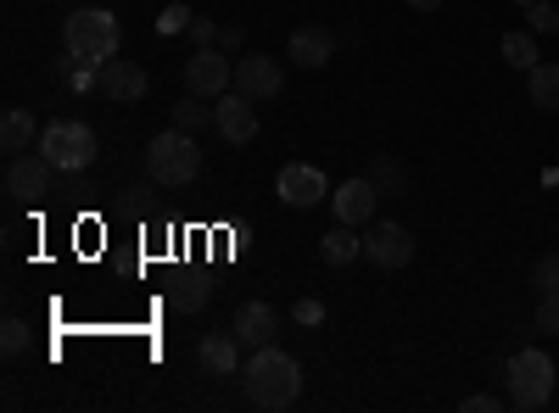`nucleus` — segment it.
Returning <instances> with one entry per match:
<instances>
[{
	"instance_id": "aec40b11",
	"label": "nucleus",
	"mask_w": 559,
	"mask_h": 413,
	"mask_svg": "<svg viewBox=\"0 0 559 413\" xmlns=\"http://www.w3.org/2000/svg\"><path fill=\"white\" fill-rule=\"evenodd\" d=\"M0 146H7L12 157H23L34 146V118L28 112H7V123H0Z\"/></svg>"
},
{
	"instance_id": "2eb2a0df",
	"label": "nucleus",
	"mask_w": 559,
	"mask_h": 413,
	"mask_svg": "<svg viewBox=\"0 0 559 413\" xmlns=\"http://www.w3.org/2000/svg\"><path fill=\"white\" fill-rule=\"evenodd\" d=\"M274 307L269 302H241L236 307V336H241V347H269L274 341Z\"/></svg>"
},
{
	"instance_id": "473e14b6",
	"label": "nucleus",
	"mask_w": 559,
	"mask_h": 413,
	"mask_svg": "<svg viewBox=\"0 0 559 413\" xmlns=\"http://www.w3.org/2000/svg\"><path fill=\"white\" fill-rule=\"evenodd\" d=\"M521 7H532V0H521Z\"/></svg>"
},
{
	"instance_id": "1a4fd4ad",
	"label": "nucleus",
	"mask_w": 559,
	"mask_h": 413,
	"mask_svg": "<svg viewBox=\"0 0 559 413\" xmlns=\"http://www.w3.org/2000/svg\"><path fill=\"white\" fill-rule=\"evenodd\" d=\"M331 207H336V218L342 223H353V229H369L376 223V207H381V191H376V179H347V185H336L331 191Z\"/></svg>"
},
{
	"instance_id": "39448f33",
	"label": "nucleus",
	"mask_w": 559,
	"mask_h": 413,
	"mask_svg": "<svg viewBox=\"0 0 559 413\" xmlns=\"http://www.w3.org/2000/svg\"><path fill=\"white\" fill-rule=\"evenodd\" d=\"M39 157L57 173H84L90 162H96V134H90L84 123H73V118H57V123L39 129Z\"/></svg>"
},
{
	"instance_id": "6e6552de",
	"label": "nucleus",
	"mask_w": 559,
	"mask_h": 413,
	"mask_svg": "<svg viewBox=\"0 0 559 413\" xmlns=\"http://www.w3.org/2000/svg\"><path fill=\"white\" fill-rule=\"evenodd\" d=\"M364 257L376 263V268H403L414 257V235H408L403 223H381L376 218V223L364 229Z\"/></svg>"
},
{
	"instance_id": "9d476101",
	"label": "nucleus",
	"mask_w": 559,
	"mask_h": 413,
	"mask_svg": "<svg viewBox=\"0 0 559 413\" xmlns=\"http://www.w3.org/2000/svg\"><path fill=\"white\" fill-rule=\"evenodd\" d=\"M280 202L308 212L319 202H331V179H324L319 168H308V162H292V168H280Z\"/></svg>"
},
{
	"instance_id": "20e7f679",
	"label": "nucleus",
	"mask_w": 559,
	"mask_h": 413,
	"mask_svg": "<svg viewBox=\"0 0 559 413\" xmlns=\"http://www.w3.org/2000/svg\"><path fill=\"white\" fill-rule=\"evenodd\" d=\"M503 380H509V408L537 413V408H548V402H554V357H548V352H537V347H526V352L509 357Z\"/></svg>"
},
{
	"instance_id": "f8f14e48",
	"label": "nucleus",
	"mask_w": 559,
	"mask_h": 413,
	"mask_svg": "<svg viewBox=\"0 0 559 413\" xmlns=\"http://www.w3.org/2000/svg\"><path fill=\"white\" fill-rule=\"evenodd\" d=\"M229 89H241V96H252V101H269V96L286 89V73H280V62H269V57H241Z\"/></svg>"
},
{
	"instance_id": "0eeeda50",
	"label": "nucleus",
	"mask_w": 559,
	"mask_h": 413,
	"mask_svg": "<svg viewBox=\"0 0 559 413\" xmlns=\"http://www.w3.org/2000/svg\"><path fill=\"white\" fill-rule=\"evenodd\" d=\"M236 84V62H224L213 45H202V51L185 62V89H191V96H207V101H218L224 89Z\"/></svg>"
},
{
	"instance_id": "f03ea898",
	"label": "nucleus",
	"mask_w": 559,
	"mask_h": 413,
	"mask_svg": "<svg viewBox=\"0 0 559 413\" xmlns=\"http://www.w3.org/2000/svg\"><path fill=\"white\" fill-rule=\"evenodd\" d=\"M62 39H68V57H73V62L102 68V62L118 57V39H123V34H118V17H112L107 7H79V12L68 17Z\"/></svg>"
},
{
	"instance_id": "7ed1b4c3",
	"label": "nucleus",
	"mask_w": 559,
	"mask_h": 413,
	"mask_svg": "<svg viewBox=\"0 0 559 413\" xmlns=\"http://www.w3.org/2000/svg\"><path fill=\"white\" fill-rule=\"evenodd\" d=\"M146 173L157 179V185H197V173H202V151L197 141L185 129H163L157 141L146 146Z\"/></svg>"
},
{
	"instance_id": "2f4dec72",
	"label": "nucleus",
	"mask_w": 559,
	"mask_h": 413,
	"mask_svg": "<svg viewBox=\"0 0 559 413\" xmlns=\"http://www.w3.org/2000/svg\"><path fill=\"white\" fill-rule=\"evenodd\" d=\"M408 7H414V12H437V7H442V0H408Z\"/></svg>"
},
{
	"instance_id": "5701e85b",
	"label": "nucleus",
	"mask_w": 559,
	"mask_h": 413,
	"mask_svg": "<svg viewBox=\"0 0 559 413\" xmlns=\"http://www.w3.org/2000/svg\"><path fill=\"white\" fill-rule=\"evenodd\" d=\"M532 286H537V296L559 291V252H554V257H537V263H532Z\"/></svg>"
},
{
	"instance_id": "b1692460",
	"label": "nucleus",
	"mask_w": 559,
	"mask_h": 413,
	"mask_svg": "<svg viewBox=\"0 0 559 413\" xmlns=\"http://www.w3.org/2000/svg\"><path fill=\"white\" fill-rule=\"evenodd\" d=\"M532 325H537L543 336H559V291L537 296V313H532Z\"/></svg>"
},
{
	"instance_id": "6ab92c4d",
	"label": "nucleus",
	"mask_w": 559,
	"mask_h": 413,
	"mask_svg": "<svg viewBox=\"0 0 559 413\" xmlns=\"http://www.w3.org/2000/svg\"><path fill=\"white\" fill-rule=\"evenodd\" d=\"M526 89H532V107L559 112V62H537V68L526 73Z\"/></svg>"
},
{
	"instance_id": "bb28decb",
	"label": "nucleus",
	"mask_w": 559,
	"mask_h": 413,
	"mask_svg": "<svg viewBox=\"0 0 559 413\" xmlns=\"http://www.w3.org/2000/svg\"><path fill=\"white\" fill-rule=\"evenodd\" d=\"M369 179H376V191H397L403 185V168L392 157H376V168H369Z\"/></svg>"
},
{
	"instance_id": "4468645a",
	"label": "nucleus",
	"mask_w": 559,
	"mask_h": 413,
	"mask_svg": "<svg viewBox=\"0 0 559 413\" xmlns=\"http://www.w3.org/2000/svg\"><path fill=\"white\" fill-rule=\"evenodd\" d=\"M286 51H292V62H297V68H324V62L336 57V34H331V28H319V23H308V28H297V34H292Z\"/></svg>"
},
{
	"instance_id": "c756f323",
	"label": "nucleus",
	"mask_w": 559,
	"mask_h": 413,
	"mask_svg": "<svg viewBox=\"0 0 559 413\" xmlns=\"http://www.w3.org/2000/svg\"><path fill=\"white\" fill-rule=\"evenodd\" d=\"M459 408H464V413H492V408H503V402H498V397H487V391H476V397H464Z\"/></svg>"
},
{
	"instance_id": "393cba45",
	"label": "nucleus",
	"mask_w": 559,
	"mask_h": 413,
	"mask_svg": "<svg viewBox=\"0 0 559 413\" xmlns=\"http://www.w3.org/2000/svg\"><path fill=\"white\" fill-rule=\"evenodd\" d=\"M526 23H532V34H559V7H548V0H532Z\"/></svg>"
},
{
	"instance_id": "412c9836",
	"label": "nucleus",
	"mask_w": 559,
	"mask_h": 413,
	"mask_svg": "<svg viewBox=\"0 0 559 413\" xmlns=\"http://www.w3.org/2000/svg\"><path fill=\"white\" fill-rule=\"evenodd\" d=\"M498 51H503V62H509V68H521V73H532V68H537V39H532V34H503Z\"/></svg>"
},
{
	"instance_id": "c85d7f7f",
	"label": "nucleus",
	"mask_w": 559,
	"mask_h": 413,
	"mask_svg": "<svg viewBox=\"0 0 559 413\" xmlns=\"http://www.w3.org/2000/svg\"><path fill=\"white\" fill-rule=\"evenodd\" d=\"M297 325H324V302L302 296V302H297Z\"/></svg>"
},
{
	"instance_id": "ddd939ff",
	"label": "nucleus",
	"mask_w": 559,
	"mask_h": 413,
	"mask_svg": "<svg viewBox=\"0 0 559 413\" xmlns=\"http://www.w3.org/2000/svg\"><path fill=\"white\" fill-rule=\"evenodd\" d=\"M152 89V78H146V68L140 62H102V96L107 101H118V107H129V101H140Z\"/></svg>"
},
{
	"instance_id": "dca6fc26",
	"label": "nucleus",
	"mask_w": 559,
	"mask_h": 413,
	"mask_svg": "<svg viewBox=\"0 0 559 413\" xmlns=\"http://www.w3.org/2000/svg\"><path fill=\"white\" fill-rule=\"evenodd\" d=\"M353 257H364V241H358L353 223H336L331 235H319V263L324 268H347Z\"/></svg>"
},
{
	"instance_id": "a878e982",
	"label": "nucleus",
	"mask_w": 559,
	"mask_h": 413,
	"mask_svg": "<svg viewBox=\"0 0 559 413\" xmlns=\"http://www.w3.org/2000/svg\"><path fill=\"white\" fill-rule=\"evenodd\" d=\"M191 23H197V12H191V7H163L157 34H191Z\"/></svg>"
},
{
	"instance_id": "a211bd4d",
	"label": "nucleus",
	"mask_w": 559,
	"mask_h": 413,
	"mask_svg": "<svg viewBox=\"0 0 559 413\" xmlns=\"http://www.w3.org/2000/svg\"><path fill=\"white\" fill-rule=\"evenodd\" d=\"M207 302H213V286L197 280V274H179V280L168 286V307L174 313H202Z\"/></svg>"
},
{
	"instance_id": "f3484780",
	"label": "nucleus",
	"mask_w": 559,
	"mask_h": 413,
	"mask_svg": "<svg viewBox=\"0 0 559 413\" xmlns=\"http://www.w3.org/2000/svg\"><path fill=\"white\" fill-rule=\"evenodd\" d=\"M202 369L207 375H241V336H207L202 341Z\"/></svg>"
},
{
	"instance_id": "f257e3e1",
	"label": "nucleus",
	"mask_w": 559,
	"mask_h": 413,
	"mask_svg": "<svg viewBox=\"0 0 559 413\" xmlns=\"http://www.w3.org/2000/svg\"><path fill=\"white\" fill-rule=\"evenodd\" d=\"M241 386H247V402L263 408V413H286L302 391V363L286 352V347H252V357L241 363Z\"/></svg>"
},
{
	"instance_id": "4be33fe9",
	"label": "nucleus",
	"mask_w": 559,
	"mask_h": 413,
	"mask_svg": "<svg viewBox=\"0 0 559 413\" xmlns=\"http://www.w3.org/2000/svg\"><path fill=\"white\" fill-rule=\"evenodd\" d=\"M207 118H213V112H207V96H185V101L174 107V129H185V134H197Z\"/></svg>"
},
{
	"instance_id": "cd10ccee",
	"label": "nucleus",
	"mask_w": 559,
	"mask_h": 413,
	"mask_svg": "<svg viewBox=\"0 0 559 413\" xmlns=\"http://www.w3.org/2000/svg\"><path fill=\"white\" fill-rule=\"evenodd\" d=\"M0 347H7V357H17L28 347V325H23V318H7V325H0Z\"/></svg>"
},
{
	"instance_id": "9b49d317",
	"label": "nucleus",
	"mask_w": 559,
	"mask_h": 413,
	"mask_svg": "<svg viewBox=\"0 0 559 413\" xmlns=\"http://www.w3.org/2000/svg\"><path fill=\"white\" fill-rule=\"evenodd\" d=\"M51 162H45V157H12L7 162V196H17V202H39L45 191H51Z\"/></svg>"
},
{
	"instance_id": "7c9ffc66",
	"label": "nucleus",
	"mask_w": 559,
	"mask_h": 413,
	"mask_svg": "<svg viewBox=\"0 0 559 413\" xmlns=\"http://www.w3.org/2000/svg\"><path fill=\"white\" fill-rule=\"evenodd\" d=\"M218 34H224V28H213L207 17H197V23H191V39H197V45H213Z\"/></svg>"
},
{
	"instance_id": "423d86ee",
	"label": "nucleus",
	"mask_w": 559,
	"mask_h": 413,
	"mask_svg": "<svg viewBox=\"0 0 559 413\" xmlns=\"http://www.w3.org/2000/svg\"><path fill=\"white\" fill-rule=\"evenodd\" d=\"M213 123L229 146H252L258 141V101L241 96V89H224V96L213 101Z\"/></svg>"
}]
</instances>
